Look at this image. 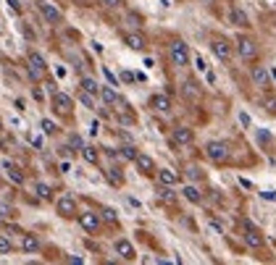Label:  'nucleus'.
Segmentation results:
<instances>
[{
    "mask_svg": "<svg viewBox=\"0 0 276 265\" xmlns=\"http://www.w3.org/2000/svg\"><path fill=\"white\" fill-rule=\"evenodd\" d=\"M18 247H21V252H26V255H34V252H40V239H37L34 234H21V242H18Z\"/></svg>",
    "mask_w": 276,
    "mask_h": 265,
    "instance_id": "nucleus-16",
    "label": "nucleus"
},
{
    "mask_svg": "<svg viewBox=\"0 0 276 265\" xmlns=\"http://www.w3.org/2000/svg\"><path fill=\"white\" fill-rule=\"evenodd\" d=\"M3 171H5V176L13 181V184H24V173H21V168L16 166V163H11V160H3Z\"/></svg>",
    "mask_w": 276,
    "mask_h": 265,
    "instance_id": "nucleus-19",
    "label": "nucleus"
},
{
    "mask_svg": "<svg viewBox=\"0 0 276 265\" xmlns=\"http://www.w3.org/2000/svg\"><path fill=\"white\" fill-rule=\"evenodd\" d=\"M42 132H45V134H55V124L48 121V118H42Z\"/></svg>",
    "mask_w": 276,
    "mask_h": 265,
    "instance_id": "nucleus-36",
    "label": "nucleus"
},
{
    "mask_svg": "<svg viewBox=\"0 0 276 265\" xmlns=\"http://www.w3.org/2000/svg\"><path fill=\"white\" fill-rule=\"evenodd\" d=\"M13 252V242H11V234L0 231V255H11Z\"/></svg>",
    "mask_w": 276,
    "mask_h": 265,
    "instance_id": "nucleus-26",
    "label": "nucleus"
},
{
    "mask_svg": "<svg viewBox=\"0 0 276 265\" xmlns=\"http://www.w3.org/2000/svg\"><path fill=\"white\" fill-rule=\"evenodd\" d=\"M158 197L163 199V202H174V199H177V195H174V192L166 187V184H161V189H158Z\"/></svg>",
    "mask_w": 276,
    "mask_h": 265,
    "instance_id": "nucleus-31",
    "label": "nucleus"
},
{
    "mask_svg": "<svg viewBox=\"0 0 276 265\" xmlns=\"http://www.w3.org/2000/svg\"><path fill=\"white\" fill-rule=\"evenodd\" d=\"M182 195H184V199H189V202H202V192L195 187V184H187V187H184L182 189Z\"/></svg>",
    "mask_w": 276,
    "mask_h": 265,
    "instance_id": "nucleus-21",
    "label": "nucleus"
},
{
    "mask_svg": "<svg viewBox=\"0 0 276 265\" xmlns=\"http://www.w3.org/2000/svg\"><path fill=\"white\" fill-rule=\"evenodd\" d=\"M229 19H232V24H237V26H250V21H247V13L239 11V8H232Z\"/></svg>",
    "mask_w": 276,
    "mask_h": 265,
    "instance_id": "nucleus-25",
    "label": "nucleus"
},
{
    "mask_svg": "<svg viewBox=\"0 0 276 265\" xmlns=\"http://www.w3.org/2000/svg\"><path fill=\"white\" fill-rule=\"evenodd\" d=\"M5 3L11 5V11H13L16 16H21V11H24V8H21V3H18V0H5Z\"/></svg>",
    "mask_w": 276,
    "mask_h": 265,
    "instance_id": "nucleus-37",
    "label": "nucleus"
},
{
    "mask_svg": "<svg viewBox=\"0 0 276 265\" xmlns=\"http://www.w3.org/2000/svg\"><path fill=\"white\" fill-rule=\"evenodd\" d=\"M229 144L226 142H221V139H210L208 144H205V158L210 160V163H216V166H224V163L229 160Z\"/></svg>",
    "mask_w": 276,
    "mask_h": 265,
    "instance_id": "nucleus-1",
    "label": "nucleus"
},
{
    "mask_svg": "<svg viewBox=\"0 0 276 265\" xmlns=\"http://www.w3.org/2000/svg\"><path fill=\"white\" fill-rule=\"evenodd\" d=\"M100 100H103L105 105H116L118 103V92L113 89V84H110V87H100Z\"/></svg>",
    "mask_w": 276,
    "mask_h": 265,
    "instance_id": "nucleus-20",
    "label": "nucleus"
},
{
    "mask_svg": "<svg viewBox=\"0 0 276 265\" xmlns=\"http://www.w3.org/2000/svg\"><path fill=\"white\" fill-rule=\"evenodd\" d=\"M263 108H266L271 116H276V97H274V95H266V97H263Z\"/></svg>",
    "mask_w": 276,
    "mask_h": 265,
    "instance_id": "nucleus-32",
    "label": "nucleus"
},
{
    "mask_svg": "<svg viewBox=\"0 0 276 265\" xmlns=\"http://www.w3.org/2000/svg\"><path fill=\"white\" fill-rule=\"evenodd\" d=\"M187 176H189V179H202V171H200L197 166H189V168H187Z\"/></svg>",
    "mask_w": 276,
    "mask_h": 265,
    "instance_id": "nucleus-38",
    "label": "nucleus"
},
{
    "mask_svg": "<svg viewBox=\"0 0 276 265\" xmlns=\"http://www.w3.org/2000/svg\"><path fill=\"white\" fill-rule=\"evenodd\" d=\"M150 108H153V111H158V113H169L171 111V97L166 95V92L153 95L150 97Z\"/></svg>",
    "mask_w": 276,
    "mask_h": 265,
    "instance_id": "nucleus-17",
    "label": "nucleus"
},
{
    "mask_svg": "<svg viewBox=\"0 0 276 265\" xmlns=\"http://www.w3.org/2000/svg\"><path fill=\"white\" fill-rule=\"evenodd\" d=\"M242 239H245V244L250 247V250H261L263 247V234L258 231V226H253L250 221H242Z\"/></svg>",
    "mask_w": 276,
    "mask_h": 265,
    "instance_id": "nucleus-9",
    "label": "nucleus"
},
{
    "mask_svg": "<svg viewBox=\"0 0 276 265\" xmlns=\"http://www.w3.org/2000/svg\"><path fill=\"white\" fill-rule=\"evenodd\" d=\"M53 113L61 116V118H69L71 111H74V97L66 95V92H53Z\"/></svg>",
    "mask_w": 276,
    "mask_h": 265,
    "instance_id": "nucleus-5",
    "label": "nucleus"
},
{
    "mask_svg": "<svg viewBox=\"0 0 276 265\" xmlns=\"http://www.w3.org/2000/svg\"><path fill=\"white\" fill-rule=\"evenodd\" d=\"M113 250H116V255H118V258H121V260H126V263H132V260L137 258V250H134V244L129 242V239H116Z\"/></svg>",
    "mask_w": 276,
    "mask_h": 265,
    "instance_id": "nucleus-12",
    "label": "nucleus"
},
{
    "mask_svg": "<svg viewBox=\"0 0 276 265\" xmlns=\"http://www.w3.org/2000/svg\"><path fill=\"white\" fill-rule=\"evenodd\" d=\"M124 42H126V48H132V50H145L147 48L145 34H140V32H126L124 34Z\"/></svg>",
    "mask_w": 276,
    "mask_h": 265,
    "instance_id": "nucleus-18",
    "label": "nucleus"
},
{
    "mask_svg": "<svg viewBox=\"0 0 276 265\" xmlns=\"http://www.w3.org/2000/svg\"><path fill=\"white\" fill-rule=\"evenodd\" d=\"M258 142H271V134L269 132H258Z\"/></svg>",
    "mask_w": 276,
    "mask_h": 265,
    "instance_id": "nucleus-41",
    "label": "nucleus"
},
{
    "mask_svg": "<svg viewBox=\"0 0 276 265\" xmlns=\"http://www.w3.org/2000/svg\"><path fill=\"white\" fill-rule=\"evenodd\" d=\"M250 79H253L255 87L271 89V71L266 68V66H253V68H250Z\"/></svg>",
    "mask_w": 276,
    "mask_h": 265,
    "instance_id": "nucleus-10",
    "label": "nucleus"
},
{
    "mask_svg": "<svg viewBox=\"0 0 276 265\" xmlns=\"http://www.w3.org/2000/svg\"><path fill=\"white\" fill-rule=\"evenodd\" d=\"M103 74H105V79L110 81V84H113V87H118V81H116V76H113V74H110V71H108V68H103Z\"/></svg>",
    "mask_w": 276,
    "mask_h": 265,
    "instance_id": "nucleus-40",
    "label": "nucleus"
},
{
    "mask_svg": "<svg viewBox=\"0 0 276 265\" xmlns=\"http://www.w3.org/2000/svg\"><path fill=\"white\" fill-rule=\"evenodd\" d=\"M79 87L82 89H87V92H92V95H97L100 92V84L92 76H82V81H79Z\"/></svg>",
    "mask_w": 276,
    "mask_h": 265,
    "instance_id": "nucleus-28",
    "label": "nucleus"
},
{
    "mask_svg": "<svg viewBox=\"0 0 276 265\" xmlns=\"http://www.w3.org/2000/svg\"><path fill=\"white\" fill-rule=\"evenodd\" d=\"M55 213H58L61 218H77L79 215L77 199H74L71 195H61L58 199H55Z\"/></svg>",
    "mask_w": 276,
    "mask_h": 265,
    "instance_id": "nucleus-7",
    "label": "nucleus"
},
{
    "mask_svg": "<svg viewBox=\"0 0 276 265\" xmlns=\"http://www.w3.org/2000/svg\"><path fill=\"white\" fill-rule=\"evenodd\" d=\"M34 192H37V197H40V199H53V189L45 184V181H37Z\"/></svg>",
    "mask_w": 276,
    "mask_h": 265,
    "instance_id": "nucleus-29",
    "label": "nucleus"
},
{
    "mask_svg": "<svg viewBox=\"0 0 276 265\" xmlns=\"http://www.w3.org/2000/svg\"><path fill=\"white\" fill-rule=\"evenodd\" d=\"M155 176H158V181H161V184H166V187H177L179 181H182V173L174 171V168H158Z\"/></svg>",
    "mask_w": 276,
    "mask_h": 265,
    "instance_id": "nucleus-13",
    "label": "nucleus"
},
{
    "mask_svg": "<svg viewBox=\"0 0 276 265\" xmlns=\"http://www.w3.org/2000/svg\"><path fill=\"white\" fill-rule=\"evenodd\" d=\"M13 215H16L13 205H8V202H0V218H13Z\"/></svg>",
    "mask_w": 276,
    "mask_h": 265,
    "instance_id": "nucleus-34",
    "label": "nucleus"
},
{
    "mask_svg": "<svg viewBox=\"0 0 276 265\" xmlns=\"http://www.w3.org/2000/svg\"><path fill=\"white\" fill-rule=\"evenodd\" d=\"M171 139L177 144H192L195 142V132H192L189 126H177V129L171 132Z\"/></svg>",
    "mask_w": 276,
    "mask_h": 265,
    "instance_id": "nucleus-14",
    "label": "nucleus"
},
{
    "mask_svg": "<svg viewBox=\"0 0 276 265\" xmlns=\"http://www.w3.org/2000/svg\"><path fill=\"white\" fill-rule=\"evenodd\" d=\"M100 3H103L105 8H121L124 0H100Z\"/></svg>",
    "mask_w": 276,
    "mask_h": 265,
    "instance_id": "nucleus-39",
    "label": "nucleus"
},
{
    "mask_svg": "<svg viewBox=\"0 0 276 265\" xmlns=\"http://www.w3.org/2000/svg\"><path fill=\"white\" fill-rule=\"evenodd\" d=\"M210 50H213V56L218 61H224V63H229L232 56H234V45L229 40H224V37H213V40H210Z\"/></svg>",
    "mask_w": 276,
    "mask_h": 265,
    "instance_id": "nucleus-8",
    "label": "nucleus"
},
{
    "mask_svg": "<svg viewBox=\"0 0 276 265\" xmlns=\"http://www.w3.org/2000/svg\"><path fill=\"white\" fill-rule=\"evenodd\" d=\"M197 87H200V84H195V81H184V97L192 100V103L200 100V89H197Z\"/></svg>",
    "mask_w": 276,
    "mask_h": 265,
    "instance_id": "nucleus-24",
    "label": "nucleus"
},
{
    "mask_svg": "<svg viewBox=\"0 0 276 265\" xmlns=\"http://www.w3.org/2000/svg\"><path fill=\"white\" fill-rule=\"evenodd\" d=\"M69 144H71L74 150H82V147H85V144H82V136H79V134H71V136H69Z\"/></svg>",
    "mask_w": 276,
    "mask_h": 265,
    "instance_id": "nucleus-35",
    "label": "nucleus"
},
{
    "mask_svg": "<svg viewBox=\"0 0 276 265\" xmlns=\"http://www.w3.org/2000/svg\"><path fill=\"white\" fill-rule=\"evenodd\" d=\"M26 63H29V79L32 81H40L45 76V71H48V61H45L42 53H37V50L26 53Z\"/></svg>",
    "mask_w": 276,
    "mask_h": 265,
    "instance_id": "nucleus-2",
    "label": "nucleus"
},
{
    "mask_svg": "<svg viewBox=\"0 0 276 265\" xmlns=\"http://www.w3.org/2000/svg\"><path fill=\"white\" fill-rule=\"evenodd\" d=\"M237 53H239V58L242 61H255L258 58V45H255V40L253 37H247V34H239L237 37Z\"/></svg>",
    "mask_w": 276,
    "mask_h": 265,
    "instance_id": "nucleus-6",
    "label": "nucleus"
},
{
    "mask_svg": "<svg viewBox=\"0 0 276 265\" xmlns=\"http://www.w3.org/2000/svg\"><path fill=\"white\" fill-rule=\"evenodd\" d=\"M210 228H213L216 234H221V223H218V221H210Z\"/></svg>",
    "mask_w": 276,
    "mask_h": 265,
    "instance_id": "nucleus-44",
    "label": "nucleus"
},
{
    "mask_svg": "<svg viewBox=\"0 0 276 265\" xmlns=\"http://www.w3.org/2000/svg\"><path fill=\"white\" fill-rule=\"evenodd\" d=\"M77 100H79V103L85 105V108H90V111L95 108V95H92V92H87V89H82V87H79V95H77Z\"/></svg>",
    "mask_w": 276,
    "mask_h": 265,
    "instance_id": "nucleus-27",
    "label": "nucleus"
},
{
    "mask_svg": "<svg viewBox=\"0 0 276 265\" xmlns=\"http://www.w3.org/2000/svg\"><path fill=\"white\" fill-rule=\"evenodd\" d=\"M169 58H171L174 66H179V68L189 66V50H187V45H184V40H171V45H169Z\"/></svg>",
    "mask_w": 276,
    "mask_h": 265,
    "instance_id": "nucleus-3",
    "label": "nucleus"
},
{
    "mask_svg": "<svg viewBox=\"0 0 276 265\" xmlns=\"http://www.w3.org/2000/svg\"><path fill=\"white\" fill-rule=\"evenodd\" d=\"M239 121H242V126H250V116H247V113H239Z\"/></svg>",
    "mask_w": 276,
    "mask_h": 265,
    "instance_id": "nucleus-43",
    "label": "nucleus"
},
{
    "mask_svg": "<svg viewBox=\"0 0 276 265\" xmlns=\"http://www.w3.org/2000/svg\"><path fill=\"white\" fill-rule=\"evenodd\" d=\"M0 129H3V118H0Z\"/></svg>",
    "mask_w": 276,
    "mask_h": 265,
    "instance_id": "nucleus-46",
    "label": "nucleus"
},
{
    "mask_svg": "<svg viewBox=\"0 0 276 265\" xmlns=\"http://www.w3.org/2000/svg\"><path fill=\"white\" fill-rule=\"evenodd\" d=\"M100 215H103V221H108V223H116L118 221V215H116L113 207H103V213H100Z\"/></svg>",
    "mask_w": 276,
    "mask_h": 265,
    "instance_id": "nucleus-33",
    "label": "nucleus"
},
{
    "mask_svg": "<svg viewBox=\"0 0 276 265\" xmlns=\"http://www.w3.org/2000/svg\"><path fill=\"white\" fill-rule=\"evenodd\" d=\"M79 155L85 158V163H90V166H97V160H100V155H97L95 147H82Z\"/></svg>",
    "mask_w": 276,
    "mask_h": 265,
    "instance_id": "nucleus-23",
    "label": "nucleus"
},
{
    "mask_svg": "<svg viewBox=\"0 0 276 265\" xmlns=\"http://www.w3.org/2000/svg\"><path fill=\"white\" fill-rule=\"evenodd\" d=\"M77 221L87 234H97L100 228H103V215L95 213V210H82V213L77 215Z\"/></svg>",
    "mask_w": 276,
    "mask_h": 265,
    "instance_id": "nucleus-4",
    "label": "nucleus"
},
{
    "mask_svg": "<svg viewBox=\"0 0 276 265\" xmlns=\"http://www.w3.org/2000/svg\"><path fill=\"white\" fill-rule=\"evenodd\" d=\"M105 179H108L113 187H121V184H124V173H121V168H116V166L105 168Z\"/></svg>",
    "mask_w": 276,
    "mask_h": 265,
    "instance_id": "nucleus-22",
    "label": "nucleus"
},
{
    "mask_svg": "<svg viewBox=\"0 0 276 265\" xmlns=\"http://www.w3.org/2000/svg\"><path fill=\"white\" fill-rule=\"evenodd\" d=\"M271 79L276 81V68H271Z\"/></svg>",
    "mask_w": 276,
    "mask_h": 265,
    "instance_id": "nucleus-45",
    "label": "nucleus"
},
{
    "mask_svg": "<svg viewBox=\"0 0 276 265\" xmlns=\"http://www.w3.org/2000/svg\"><path fill=\"white\" fill-rule=\"evenodd\" d=\"M121 79L129 84V81H134V74H132V71H124V74H121Z\"/></svg>",
    "mask_w": 276,
    "mask_h": 265,
    "instance_id": "nucleus-42",
    "label": "nucleus"
},
{
    "mask_svg": "<svg viewBox=\"0 0 276 265\" xmlns=\"http://www.w3.org/2000/svg\"><path fill=\"white\" fill-rule=\"evenodd\" d=\"M134 166H137V171H140L142 176H155V173H158V168H155V160H153L147 152H137Z\"/></svg>",
    "mask_w": 276,
    "mask_h": 265,
    "instance_id": "nucleus-11",
    "label": "nucleus"
},
{
    "mask_svg": "<svg viewBox=\"0 0 276 265\" xmlns=\"http://www.w3.org/2000/svg\"><path fill=\"white\" fill-rule=\"evenodd\" d=\"M118 158H121V160H132V163H134V158H137V147H134V144H124V147L118 150Z\"/></svg>",
    "mask_w": 276,
    "mask_h": 265,
    "instance_id": "nucleus-30",
    "label": "nucleus"
},
{
    "mask_svg": "<svg viewBox=\"0 0 276 265\" xmlns=\"http://www.w3.org/2000/svg\"><path fill=\"white\" fill-rule=\"evenodd\" d=\"M37 5H40V11H42V16H45V21H48V24H61L63 21V13L53 3H37Z\"/></svg>",
    "mask_w": 276,
    "mask_h": 265,
    "instance_id": "nucleus-15",
    "label": "nucleus"
}]
</instances>
